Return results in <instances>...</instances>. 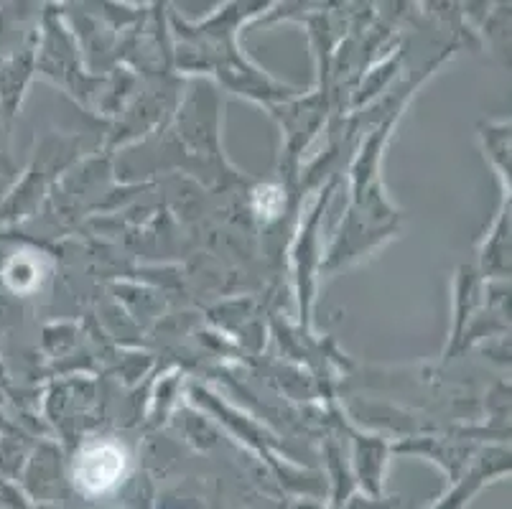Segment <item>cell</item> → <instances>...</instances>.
<instances>
[{
  "label": "cell",
  "mask_w": 512,
  "mask_h": 509,
  "mask_svg": "<svg viewBox=\"0 0 512 509\" xmlns=\"http://www.w3.org/2000/svg\"><path fill=\"white\" fill-rule=\"evenodd\" d=\"M123 476V454L110 446H97L82 456L77 466V482L87 492H105Z\"/></svg>",
  "instance_id": "6da1fadb"
}]
</instances>
